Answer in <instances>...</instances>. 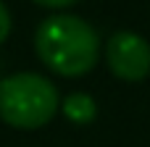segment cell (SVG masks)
<instances>
[{"label":"cell","mask_w":150,"mask_h":147,"mask_svg":"<svg viewBox=\"0 0 150 147\" xmlns=\"http://www.w3.org/2000/svg\"><path fill=\"white\" fill-rule=\"evenodd\" d=\"M34 50L53 74L79 79L98 66L103 45L90 21L74 13H53L40 21L34 32Z\"/></svg>","instance_id":"1"},{"label":"cell","mask_w":150,"mask_h":147,"mask_svg":"<svg viewBox=\"0 0 150 147\" xmlns=\"http://www.w3.org/2000/svg\"><path fill=\"white\" fill-rule=\"evenodd\" d=\"M61 110L55 84L34 71H18L0 79V118L18 132H34Z\"/></svg>","instance_id":"2"},{"label":"cell","mask_w":150,"mask_h":147,"mask_svg":"<svg viewBox=\"0 0 150 147\" xmlns=\"http://www.w3.org/2000/svg\"><path fill=\"white\" fill-rule=\"evenodd\" d=\"M105 63L111 68V74L121 82H142L150 74V42L129 29L113 32L105 42Z\"/></svg>","instance_id":"3"},{"label":"cell","mask_w":150,"mask_h":147,"mask_svg":"<svg viewBox=\"0 0 150 147\" xmlns=\"http://www.w3.org/2000/svg\"><path fill=\"white\" fill-rule=\"evenodd\" d=\"M61 110L63 116L74 124V126H87L95 121L98 116V103L92 95L87 92H69L63 100H61Z\"/></svg>","instance_id":"4"},{"label":"cell","mask_w":150,"mask_h":147,"mask_svg":"<svg viewBox=\"0 0 150 147\" xmlns=\"http://www.w3.org/2000/svg\"><path fill=\"white\" fill-rule=\"evenodd\" d=\"M11 26H13V21H11V11H8V5L0 0V45L8 39V34H11Z\"/></svg>","instance_id":"5"},{"label":"cell","mask_w":150,"mask_h":147,"mask_svg":"<svg viewBox=\"0 0 150 147\" xmlns=\"http://www.w3.org/2000/svg\"><path fill=\"white\" fill-rule=\"evenodd\" d=\"M32 3H37L42 8H50V11H66V8L76 5L79 0H32Z\"/></svg>","instance_id":"6"},{"label":"cell","mask_w":150,"mask_h":147,"mask_svg":"<svg viewBox=\"0 0 150 147\" xmlns=\"http://www.w3.org/2000/svg\"><path fill=\"white\" fill-rule=\"evenodd\" d=\"M0 79H3V76H0Z\"/></svg>","instance_id":"7"}]
</instances>
